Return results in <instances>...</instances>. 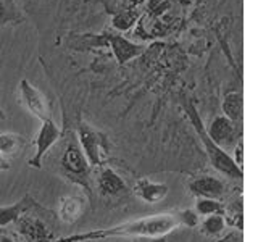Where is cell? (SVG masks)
Instances as JSON below:
<instances>
[{
	"mask_svg": "<svg viewBox=\"0 0 258 242\" xmlns=\"http://www.w3.org/2000/svg\"><path fill=\"white\" fill-rule=\"evenodd\" d=\"M16 224H18V232L24 242H53L52 231L40 218L23 215Z\"/></svg>",
	"mask_w": 258,
	"mask_h": 242,
	"instance_id": "8",
	"label": "cell"
},
{
	"mask_svg": "<svg viewBox=\"0 0 258 242\" xmlns=\"http://www.w3.org/2000/svg\"><path fill=\"white\" fill-rule=\"evenodd\" d=\"M224 228H226V220L223 215L207 216L200 223V231L202 234H207V236H218V234H221L224 231Z\"/></svg>",
	"mask_w": 258,
	"mask_h": 242,
	"instance_id": "18",
	"label": "cell"
},
{
	"mask_svg": "<svg viewBox=\"0 0 258 242\" xmlns=\"http://www.w3.org/2000/svg\"><path fill=\"white\" fill-rule=\"evenodd\" d=\"M196 213L202 216H212V215H223L224 207L220 200L215 199H199L196 204Z\"/></svg>",
	"mask_w": 258,
	"mask_h": 242,
	"instance_id": "19",
	"label": "cell"
},
{
	"mask_svg": "<svg viewBox=\"0 0 258 242\" xmlns=\"http://www.w3.org/2000/svg\"><path fill=\"white\" fill-rule=\"evenodd\" d=\"M97 184L103 196H118V194L126 191V183L123 181L116 171L111 168H103L99 177H97Z\"/></svg>",
	"mask_w": 258,
	"mask_h": 242,
	"instance_id": "12",
	"label": "cell"
},
{
	"mask_svg": "<svg viewBox=\"0 0 258 242\" xmlns=\"http://www.w3.org/2000/svg\"><path fill=\"white\" fill-rule=\"evenodd\" d=\"M169 192V188L163 183H153L147 177H142L134 186V194L141 200L147 202V204H157L161 202Z\"/></svg>",
	"mask_w": 258,
	"mask_h": 242,
	"instance_id": "10",
	"label": "cell"
},
{
	"mask_svg": "<svg viewBox=\"0 0 258 242\" xmlns=\"http://www.w3.org/2000/svg\"><path fill=\"white\" fill-rule=\"evenodd\" d=\"M61 137V129L53 123V119H45L42 121V126H40L39 133L34 137V145H36V152L34 155L29 158V166L32 168H40L42 166V160L45 157V153L48 149L58 141Z\"/></svg>",
	"mask_w": 258,
	"mask_h": 242,
	"instance_id": "5",
	"label": "cell"
},
{
	"mask_svg": "<svg viewBox=\"0 0 258 242\" xmlns=\"http://www.w3.org/2000/svg\"><path fill=\"white\" fill-rule=\"evenodd\" d=\"M26 147V139L20 134L5 133L0 134V155L2 157H12L20 153Z\"/></svg>",
	"mask_w": 258,
	"mask_h": 242,
	"instance_id": "16",
	"label": "cell"
},
{
	"mask_svg": "<svg viewBox=\"0 0 258 242\" xmlns=\"http://www.w3.org/2000/svg\"><path fill=\"white\" fill-rule=\"evenodd\" d=\"M78 137L81 144V150H83L86 160L89 165L92 166H100L107 155V141L105 136L94 129L91 125L81 123L78 129Z\"/></svg>",
	"mask_w": 258,
	"mask_h": 242,
	"instance_id": "3",
	"label": "cell"
},
{
	"mask_svg": "<svg viewBox=\"0 0 258 242\" xmlns=\"http://www.w3.org/2000/svg\"><path fill=\"white\" fill-rule=\"evenodd\" d=\"M242 111H244V102H242V94L240 92H228L223 99V113L226 118L231 121H240L242 119Z\"/></svg>",
	"mask_w": 258,
	"mask_h": 242,
	"instance_id": "15",
	"label": "cell"
},
{
	"mask_svg": "<svg viewBox=\"0 0 258 242\" xmlns=\"http://www.w3.org/2000/svg\"><path fill=\"white\" fill-rule=\"evenodd\" d=\"M236 153H234V157H236V165L239 166V168H242V163H244V158H242V142H239L237 145H236V150H234Z\"/></svg>",
	"mask_w": 258,
	"mask_h": 242,
	"instance_id": "21",
	"label": "cell"
},
{
	"mask_svg": "<svg viewBox=\"0 0 258 242\" xmlns=\"http://www.w3.org/2000/svg\"><path fill=\"white\" fill-rule=\"evenodd\" d=\"M221 242H240V237H234V236H229V237H226L224 240Z\"/></svg>",
	"mask_w": 258,
	"mask_h": 242,
	"instance_id": "23",
	"label": "cell"
},
{
	"mask_svg": "<svg viewBox=\"0 0 258 242\" xmlns=\"http://www.w3.org/2000/svg\"><path fill=\"white\" fill-rule=\"evenodd\" d=\"M205 131L210 139H212L218 147H221L223 150L231 147V145L236 142L237 134H239L234 121L226 118L224 115L213 118V121L210 123L208 129H205Z\"/></svg>",
	"mask_w": 258,
	"mask_h": 242,
	"instance_id": "7",
	"label": "cell"
},
{
	"mask_svg": "<svg viewBox=\"0 0 258 242\" xmlns=\"http://www.w3.org/2000/svg\"><path fill=\"white\" fill-rule=\"evenodd\" d=\"M24 20V15L15 0H0V26L18 24Z\"/></svg>",
	"mask_w": 258,
	"mask_h": 242,
	"instance_id": "17",
	"label": "cell"
},
{
	"mask_svg": "<svg viewBox=\"0 0 258 242\" xmlns=\"http://www.w3.org/2000/svg\"><path fill=\"white\" fill-rule=\"evenodd\" d=\"M34 207H37V204L29 196L23 197L13 205H2L0 207V229L7 228L12 223H16L23 215H26Z\"/></svg>",
	"mask_w": 258,
	"mask_h": 242,
	"instance_id": "11",
	"label": "cell"
},
{
	"mask_svg": "<svg viewBox=\"0 0 258 242\" xmlns=\"http://www.w3.org/2000/svg\"><path fill=\"white\" fill-rule=\"evenodd\" d=\"M181 224L177 213H158L150 215L139 220L121 223L107 229H94L87 232L71 234L67 237H60L56 242H94L111 237H147L158 239L174 231Z\"/></svg>",
	"mask_w": 258,
	"mask_h": 242,
	"instance_id": "1",
	"label": "cell"
},
{
	"mask_svg": "<svg viewBox=\"0 0 258 242\" xmlns=\"http://www.w3.org/2000/svg\"><path fill=\"white\" fill-rule=\"evenodd\" d=\"M20 94H21L23 105L36 118H39L40 121L50 119V108H48V103L44 94L37 87L32 86L28 79H23L20 83Z\"/></svg>",
	"mask_w": 258,
	"mask_h": 242,
	"instance_id": "6",
	"label": "cell"
},
{
	"mask_svg": "<svg viewBox=\"0 0 258 242\" xmlns=\"http://www.w3.org/2000/svg\"><path fill=\"white\" fill-rule=\"evenodd\" d=\"M110 44L113 48V53L118 58L119 63H126L129 60H133L134 56L142 53V47L129 42L127 39H124L123 36H113L110 39Z\"/></svg>",
	"mask_w": 258,
	"mask_h": 242,
	"instance_id": "13",
	"label": "cell"
},
{
	"mask_svg": "<svg viewBox=\"0 0 258 242\" xmlns=\"http://www.w3.org/2000/svg\"><path fill=\"white\" fill-rule=\"evenodd\" d=\"M61 168L71 181H75L79 186L89 189L87 181H89V168H91V165H89L83 150H81V147L76 142H70L67 145V150H64L61 157Z\"/></svg>",
	"mask_w": 258,
	"mask_h": 242,
	"instance_id": "4",
	"label": "cell"
},
{
	"mask_svg": "<svg viewBox=\"0 0 258 242\" xmlns=\"http://www.w3.org/2000/svg\"><path fill=\"white\" fill-rule=\"evenodd\" d=\"M84 212V202L79 197H63L60 200V207H58V215L60 220L64 223H75L78 218L83 215Z\"/></svg>",
	"mask_w": 258,
	"mask_h": 242,
	"instance_id": "14",
	"label": "cell"
},
{
	"mask_svg": "<svg viewBox=\"0 0 258 242\" xmlns=\"http://www.w3.org/2000/svg\"><path fill=\"white\" fill-rule=\"evenodd\" d=\"M10 168H12V165L8 163V160L0 155V171H8Z\"/></svg>",
	"mask_w": 258,
	"mask_h": 242,
	"instance_id": "22",
	"label": "cell"
},
{
	"mask_svg": "<svg viewBox=\"0 0 258 242\" xmlns=\"http://www.w3.org/2000/svg\"><path fill=\"white\" fill-rule=\"evenodd\" d=\"M177 216H179L181 226H185V228H194V226L199 224V215L190 208L181 210V212L177 213Z\"/></svg>",
	"mask_w": 258,
	"mask_h": 242,
	"instance_id": "20",
	"label": "cell"
},
{
	"mask_svg": "<svg viewBox=\"0 0 258 242\" xmlns=\"http://www.w3.org/2000/svg\"><path fill=\"white\" fill-rule=\"evenodd\" d=\"M189 191L199 199H221L226 194V184L213 176H200L190 181Z\"/></svg>",
	"mask_w": 258,
	"mask_h": 242,
	"instance_id": "9",
	"label": "cell"
},
{
	"mask_svg": "<svg viewBox=\"0 0 258 242\" xmlns=\"http://www.w3.org/2000/svg\"><path fill=\"white\" fill-rule=\"evenodd\" d=\"M2 119H5V111L0 108V121H2Z\"/></svg>",
	"mask_w": 258,
	"mask_h": 242,
	"instance_id": "25",
	"label": "cell"
},
{
	"mask_svg": "<svg viewBox=\"0 0 258 242\" xmlns=\"http://www.w3.org/2000/svg\"><path fill=\"white\" fill-rule=\"evenodd\" d=\"M185 111H187V115L192 121L194 128H196V131L199 134V137L202 139V144H204V147L208 153V158H210V163L212 166L216 169V171H220L221 174L228 176V177H236V179H242L244 177V171H242V168H239L236 165V161H234L232 157H229L226 150H223L221 147H218V145L210 139L207 131H205V126L202 123L200 116L197 115L196 108L192 107L190 103L185 105Z\"/></svg>",
	"mask_w": 258,
	"mask_h": 242,
	"instance_id": "2",
	"label": "cell"
},
{
	"mask_svg": "<svg viewBox=\"0 0 258 242\" xmlns=\"http://www.w3.org/2000/svg\"><path fill=\"white\" fill-rule=\"evenodd\" d=\"M0 242H16V240L12 239V237H8V236H2V234H0Z\"/></svg>",
	"mask_w": 258,
	"mask_h": 242,
	"instance_id": "24",
	"label": "cell"
}]
</instances>
